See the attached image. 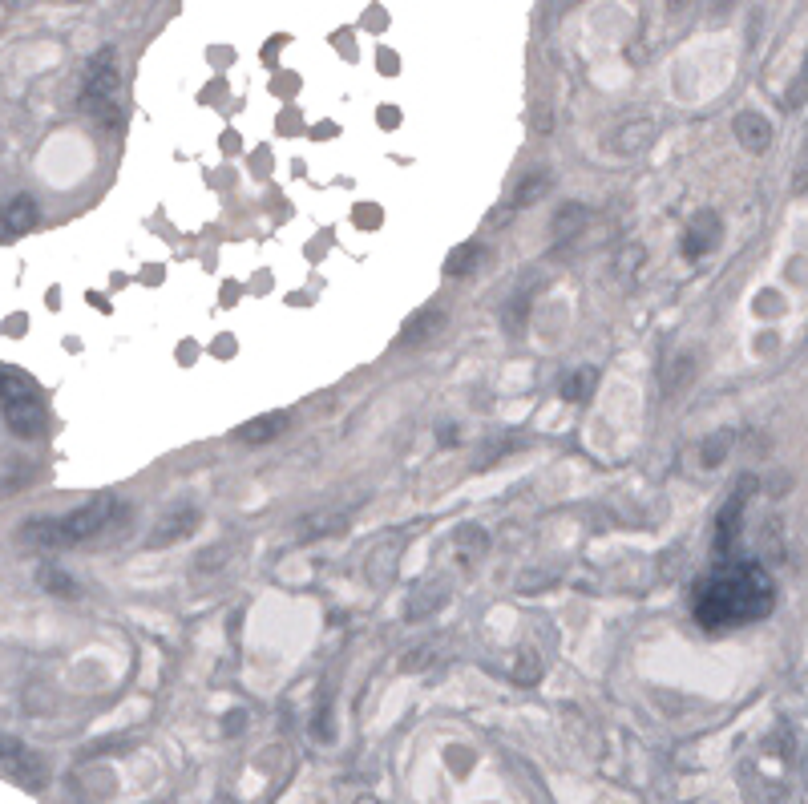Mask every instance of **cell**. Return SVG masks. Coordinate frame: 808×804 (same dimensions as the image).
<instances>
[{"label": "cell", "instance_id": "6da1fadb", "mask_svg": "<svg viewBox=\"0 0 808 804\" xmlns=\"http://www.w3.org/2000/svg\"><path fill=\"white\" fill-rule=\"evenodd\" d=\"M772 602H776V586L760 562L720 558L712 574L699 578L691 611L703 631H728V627L760 623L764 615H772Z\"/></svg>", "mask_w": 808, "mask_h": 804}, {"label": "cell", "instance_id": "7a4b0ae2", "mask_svg": "<svg viewBox=\"0 0 808 804\" xmlns=\"http://www.w3.org/2000/svg\"><path fill=\"white\" fill-rule=\"evenodd\" d=\"M118 518V497L101 493V497H89L85 506H77L73 514H61V518H33L17 530V538L25 546H41V550H61V546H77L93 534H101L110 522Z\"/></svg>", "mask_w": 808, "mask_h": 804}, {"label": "cell", "instance_id": "3957f363", "mask_svg": "<svg viewBox=\"0 0 808 804\" xmlns=\"http://www.w3.org/2000/svg\"><path fill=\"white\" fill-rule=\"evenodd\" d=\"M118 57L114 49H101L89 57L85 77H81V110L97 122V126H122V110H118Z\"/></svg>", "mask_w": 808, "mask_h": 804}, {"label": "cell", "instance_id": "277c9868", "mask_svg": "<svg viewBox=\"0 0 808 804\" xmlns=\"http://www.w3.org/2000/svg\"><path fill=\"white\" fill-rule=\"evenodd\" d=\"M752 489H756V481L744 477V481L736 485V493L728 497V506L720 510V518H716V546H712L716 562H720V558H732V550H736V538H740V526H744V497H748Z\"/></svg>", "mask_w": 808, "mask_h": 804}, {"label": "cell", "instance_id": "5b68a950", "mask_svg": "<svg viewBox=\"0 0 808 804\" xmlns=\"http://www.w3.org/2000/svg\"><path fill=\"white\" fill-rule=\"evenodd\" d=\"M0 417H5V425L17 433V437H37L45 429V405L41 396L29 388V392H17V396H5L0 400Z\"/></svg>", "mask_w": 808, "mask_h": 804}, {"label": "cell", "instance_id": "8992f818", "mask_svg": "<svg viewBox=\"0 0 808 804\" xmlns=\"http://www.w3.org/2000/svg\"><path fill=\"white\" fill-rule=\"evenodd\" d=\"M198 526H202V514H198L194 506H174L170 514H162V518L154 522V530H150V538H146V550L178 546V542H186Z\"/></svg>", "mask_w": 808, "mask_h": 804}, {"label": "cell", "instance_id": "52a82bcc", "mask_svg": "<svg viewBox=\"0 0 808 804\" xmlns=\"http://www.w3.org/2000/svg\"><path fill=\"white\" fill-rule=\"evenodd\" d=\"M716 239H720L716 215H712V211H699V215L691 219V227L683 231V255H687V259H699V255H707V251L716 247Z\"/></svg>", "mask_w": 808, "mask_h": 804}, {"label": "cell", "instance_id": "ba28073f", "mask_svg": "<svg viewBox=\"0 0 808 804\" xmlns=\"http://www.w3.org/2000/svg\"><path fill=\"white\" fill-rule=\"evenodd\" d=\"M287 429H291V413H267V417H255V421L239 425L235 437H239L243 445H271V441H279Z\"/></svg>", "mask_w": 808, "mask_h": 804}, {"label": "cell", "instance_id": "9c48e42d", "mask_svg": "<svg viewBox=\"0 0 808 804\" xmlns=\"http://www.w3.org/2000/svg\"><path fill=\"white\" fill-rule=\"evenodd\" d=\"M0 219H5V227H9L13 239H21V235L37 231V223H41V203H37L33 194H17L13 203L0 211Z\"/></svg>", "mask_w": 808, "mask_h": 804}, {"label": "cell", "instance_id": "30bf717a", "mask_svg": "<svg viewBox=\"0 0 808 804\" xmlns=\"http://www.w3.org/2000/svg\"><path fill=\"white\" fill-rule=\"evenodd\" d=\"M736 142H740L748 154H764V150L772 146V126H768V118L756 114V110L736 114Z\"/></svg>", "mask_w": 808, "mask_h": 804}, {"label": "cell", "instance_id": "8fae6325", "mask_svg": "<svg viewBox=\"0 0 808 804\" xmlns=\"http://www.w3.org/2000/svg\"><path fill=\"white\" fill-rule=\"evenodd\" d=\"M445 328V312L441 308H425V312H417L409 324H404V332H400V344L404 348H413V344H425V340H433L437 332Z\"/></svg>", "mask_w": 808, "mask_h": 804}, {"label": "cell", "instance_id": "7c38bea8", "mask_svg": "<svg viewBox=\"0 0 808 804\" xmlns=\"http://www.w3.org/2000/svg\"><path fill=\"white\" fill-rule=\"evenodd\" d=\"M348 530V514H316V518H303L295 526L299 542H316V538H328V534H340Z\"/></svg>", "mask_w": 808, "mask_h": 804}, {"label": "cell", "instance_id": "4fadbf2b", "mask_svg": "<svg viewBox=\"0 0 808 804\" xmlns=\"http://www.w3.org/2000/svg\"><path fill=\"white\" fill-rule=\"evenodd\" d=\"M5 768H9L21 784H29V788H41V784H45V764H41L33 752H25V748H21L13 760H5Z\"/></svg>", "mask_w": 808, "mask_h": 804}, {"label": "cell", "instance_id": "5bb4252c", "mask_svg": "<svg viewBox=\"0 0 808 804\" xmlns=\"http://www.w3.org/2000/svg\"><path fill=\"white\" fill-rule=\"evenodd\" d=\"M546 190H550V174L538 170V174H530V178L518 182V190H514V198H510V207H534L538 198H546Z\"/></svg>", "mask_w": 808, "mask_h": 804}, {"label": "cell", "instance_id": "9a60e30c", "mask_svg": "<svg viewBox=\"0 0 808 804\" xmlns=\"http://www.w3.org/2000/svg\"><path fill=\"white\" fill-rule=\"evenodd\" d=\"M594 384H598V372H594V368H578V372L566 376L562 396H566V400H586V396L594 392Z\"/></svg>", "mask_w": 808, "mask_h": 804}, {"label": "cell", "instance_id": "2e32d148", "mask_svg": "<svg viewBox=\"0 0 808 804\" xmlns=\"http://www.w3.org/2000/svg\"><path fill=\"white\" fill-rule=\"evenodd\" d=\"M37 586H41V590H49V594H61V598L77 594L73 578H69L65 570H57V566H41V570H37Z\"/></svg>", "mask_w": 808, "mask_h": 804}, {"label": "cell", "instance_id": "e0dca14e", "mask_svg": "<svg viewBox=\"0 0 808 804\" xmlns=\"http://www.w3.org/2000/svg\"><path fill=\"white\" fill-rule=\"evenodd\" d=\"M477 263H481V247H477V243H465V247H457V251L445 259V275H469Z\"/></svg>", "mask_w": 808, "mask_h": 804}, {"label": "cell", "instance_id": "ac0fdd59", "mask_svg": "<svg viewBox=\"0 0 808 804\" xmlns=\"http://www.w3.org/2000/svg\"><path fill=\"white\" fill-rule=\"evenodd\" d=\"M728 445H732V433L707 437V445H703V465H707V469H712V465H720V461L728 457Z\"/></svg>", "mask_w": 808, "mask_h": 804}, {"label": "cell", "instance_id": "d6986e66", "mask_svg": "<svg viewBox=\"0 0 808 804\" xmlns=\"http://www.w3.org/2000/svg\"><path fill=\"white\" fill-rule=\"evenodd\" d=\"M582 223H586V211H582L578 203H570V207H566V211L554 219V227H550V231L562 239V235H570V231H574V227H582Z\"/></svg>", "mask_w": 808, "mask_h": 804}, {"label": "cell", "instance_id": "ffe728a7", "mask_svg": "<svg viewBox=\"0 0 808 804\" xmlns=\"http://www.w3.org/2000/svg\"><path fill=\"white\" fill-rule=\"evenodd\" d=\"M514 679H518V683H526V687L542 679V667H538V655H534V651L518 655V663H514Z\"/></svg>", "mask_w": 808, "mask_h": 804}, {"label": "cell", "instance_id": "44dd1931", "mask_svg": "<svg viewBox=\"0 0 808 804\" xmlns=\"http://www.w3.org/2000/svg\"><path fill=\"white\" fill-rule=\"evenodd\" d=\"M17 392H29V380L13 368H0V400L5 396H17Z\"/></svg>", "mask_w": 808, "mask_h": 804}, {"label": "cell", "instance_id": "7402d4cb", "mask_svg": "<svg viewBox=\"0 0 808 804\" xmlns=\"http://www.w3.org/2000/svg\"><path fill=\"white\" fill-rule=\"evenodd\" d=\"M21 748H25L21 740H13V736H5V732H0V764H5V760H13V756H17Z\"/></svg>", "mask_w": 808, "mask_h": 804}, {"label": "cell", "instance_id": "603a6c76", "mask_svg": "<svg viewBox=\"0 0 808 804\" xmlns=\"http://www.w3.org/2000/svg\"><path fill=\"white\" fill-rule=\"evenodd\" d=\"M570 5H578V0H550V13H554V17H562Z\"/></svg>", "mask_w": 808, "mask_h": 804}, {"label": "cell", "instance_id": "cb8c5ba5", "mask_svg": "<svg viewBox=\"0 0 808 804\" xmlns=\"http://www.w3.org/2000/svg\"><path fill=\"white\" fill-rule=\"evenodd\" d=\"M732 5H736V0H712V17H724Z\"/></svg>", "mask_w": 808, "mask_h": 804}, {"label": "cell", "instance_id": "d4e9b609", "mask_svg": "<svg viewBox=\"0 0 808 804\" xmlns=\"http://www.w3.org/2000/svg\"><path fill=\"white\" fill-rule=\"evenodd\" d=\"M441 445H457V429L453 425H441Z\"/></svg>", "mask_w": 808, "mask_h": 804}, {"label": "cell", "instance_id": "484cf974", "mask_svg": "<svg viewBox=\"0 0 808 804\" xmlns=\"http://www.w3.org/2000/svg\"><path fill=\"white\" fill-rule=\"evenodd\" d=\"M396 118H400L396 110H380V122H384V126H396Z\"/></svg>", "mask_w": 808, "mask_h": 804}, {"label": "cell", "instance_id": "4316f807", "mask_svg": "<svg viewBox=\"0 0 808 804\" xmlns=\"http://www.w3.org/2000/svg\"><path fill=\"white\" fill-rule=\"evenodd\" d=\"M687 5V0H671V9H683Z\"/></svg>", "mask_w": 808, "mask_h": 804}, {"label": "cell", "instance_id": "83f0119b", "mask_svg": "<svg viewBox=\"0 0 808 804\" xmlns=\"http://www.w3.org/2000/svg\"><path fill=\"white\" fill-rule=\"evenodd\" d=\"M219 804H235V800H227V796H223V800H219Z\"/></svg>", "mask_w": 808, "mask_h": 804}, {"label": "cell", "instance_id": "f1b7e54d", "mask_svg": "<svg viewBox=\"0 0 808 804\" xmlns=\"http://www.w3.org/2000/svg\"><path fill=\"white\" fill-rule=\"evenodd\" d=\"M5 5H21V0H5Z\"/></svg>", "mask_w": 808, "mask_h": 804}, {"label": "cell", "instance_id": "f546056e", "mask_svg": "<svg viewBox=\"0 0 808 804\" xmlns=\"http://www.w3.org/2000/svg\"><path fill=\"white\" fill-rule=\"evenodd\" d=\"M360 804H372V800H360Z\"/></svg>", "mask_w": 808, "mask_h": 804}]
</instances>
